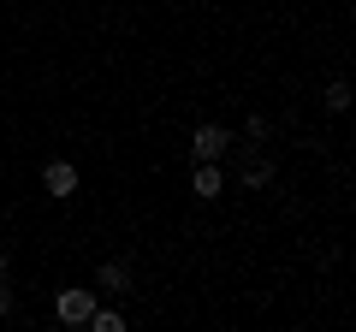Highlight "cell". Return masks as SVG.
Returning a JSON list of instances; mask_svg holds the SVG:
<instances>
[{
    "instance_id": "5b68a950",
    "label": "cell",
    "mask_w": 356,
    "mask_h": 332,
    "mask_svg": "<svg viewBox=\"0 0 356 332\" xmlns=\"http://www.w3.org/2000/svg\"><path fill=\"white\" fill-rule=\"evenodd\" d=\"M83 326H95V332H119V326H125V315H113V308H89Z\"/></svg>"
},
{
    "instance_id": "52a82bcc",
    "label": "cell",
    "mask_w": 356,
    "mask_h": 332,
    "mask_svg": "<svg viewBox=\"0 0 356 332\" xmlns=\"http://www.w3.org/2000/svg\"><path fill=\"white\" fill-rule=\"evenodd\" d=\"M125 279H131V267H125V261H107V267H102V285H107V291H119Z\"/></svg>"
},
{
    "instance_id": "277c9868",
    "label": "cell",
    "mask_w": 356,
    "mask_h": 332,
    "mask_svg": "<svg viewBox=\"0 0 356 332\" xmlns=\"http://www.w3.org/2000/svg\"><path fill=\"white\" fill-rule=\"evenodd\" d=\"M220 190H226L220 166H214V160H202V166H196V196H220Z\"/></svg>"
},
{
    "instance_id": "7a4b0ae2",
    "label": "cell",
    "mask_w": 356,
    "mask_h": 332,
    "mask_svg": "<svg viewBox=\"0 0 356 332\" xmlns=\"http://www.w3.org/2000/svg\"><path fill=\"white\" fill-rule=\"evenodd\" d=\"M226 149H232V137H226L220 125H202V131L191 137V154H196V160H220Z\"/></svg>"
},
{
    "instance_id": "3957f363",
    "label": "cell",
    "mask_w": 356,
    "mask_h": 332,
    "mask_svg": "<svg viewBox=\"0 0 356 332\" xmlns=\"http://www.w3.org/2000/svg\"><path fill=\"white\" fill-rule=\"evenodd\" d=\"M42 190H48V196H72L77 190V166H65V160L42 166Z\"/></svg>"
},
{
    "instance_id": "8992f818",
    "label": "cell",
    "mask_w": 356,
    "mask_h": 332,
    "mask_svg": "<svg viewBox=\"0 0 356 332\" xmlns=\"http://www.w3.org/2000/svg\"><path fill=\"white\" fill-rule=\"evenodd\" d=\"M350 107V83H327V113H344Z\"/></svg>"
},
{
    "instance_id": "6da1fadb",
    "label": "cell",
    "mask_w": 356,
    "mask_h": 332,
    "mask_svg": "<svg viewBox=\"0 0 356 332\" xmlns=\"http://www.w3.org/2000/svg\"><path fill=\"white\" fill-rule=\"evenodd\" d=\"M89 308H95V291H83V285H77V291H60V297H54V315H60L65 326H83Z\"/></svg>"
}]
</instances>
